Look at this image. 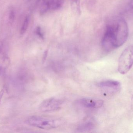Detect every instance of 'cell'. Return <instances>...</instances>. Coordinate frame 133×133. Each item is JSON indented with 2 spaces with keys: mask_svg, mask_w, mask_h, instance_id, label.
I'll use <instances>...</instances> for the list:
<instances>
[{
  "mask_svg": "<svg viewBox=\"0 0 133 133\" xmlns=\"http://www.w3.org/2000/svg\"><path fill=\"white\" fill-rule=\"evenodd\" d=\"M129 33L125 20L120 17L114 18L106 27L102 41V48L109 52L122 46L128 39Z\"/></svg>",
  "mask_w": 133,
  "mask_h": 133,
  "instance_id": "cell-1",
  "label": "cell"
},
{
  "mask_svg": "<svg viewBox=\"0 0 133 133\" xmlns=\"http://www.w3.org/2000/svg\"><path fill=\"white\" fill-rule=\"evenodd\" d=\"M26 123L30 125L44 130H50L57 128L61 124V121L58 119L48 118L39 116L29 117Z\"/></svg>",
  "mask_w": 133,
  "mask_h": 133,
  "instance_id": "cell-2",
  "label": "cell"
},
{
  "mask_svg": "<svg viewBox=\"0 0 133 133\" xmlns=\"http://www.w3.org/2000/svg\"><path fill=\"white\" fill-rule=\"evenodd\" d=\"M133 64V44L127 47L122 52L119 60L118 71L120 74L129 72Z\"/></svg>",
  "mask_w": 133,
  "mask_h": 133,
  "instance_id": "cell-3",
  "label": "cell"
},
{
  "mask_svg": "<svg viewBox=\"0 0 133 133\" xmlns=\"http://www.w3.org/2000/svg\"><path fill=\"white\" fill-rule=\"evenodd\" d=\"M62 104V102L61 100L51 98L43 102L40 106V109L44 112L55 111L60 108Z\"/></svg>",
  "mask_w": 133,
  "mask_h": 133,
  "instance_id": "cell-4",
  "label": "cell"
},
{
  "mask_svg": "<svg viewBox=\"0 0 133 133\" xmlns=\"http://www.w3.org/2000/svg\"><path fill=\"white\" fill-rule=\"evenodd\" d=\"M76 104L80 107L85 108L97 109L102 107L104 104V101L101 100L83 98L78 100Z\"/></svg>",
  "mask_w": 133,
  "mask_h": 133,
  "instance_id": "cell-5",
  "label": "cell"
},
{
  "mask_svg": "<svg viewBox=\"0 0 133 133\" xmlns=\"http://www.w3.org/2000/svg\"><path fill=\"white\" fill-rule=\"evenodd\" d=\"M61 1L59 0H43L41 6V11L44 13L51 9L60 7Z\"/></svg>",
  "mask_w": 133,
  "mask_h": 133,
  "instance_id": "cell-6",
  "label": "cell"
},
{
  "mask_svg": "<svg viewBox=\"0 0 133 133\" xmlns=\"http://www.w3.org/2000/svg\"><path fill=\"white\" fill-rule=\"evenodd\" d=\"M98 86L102 88L118 91L120 89L121 84L118 81L108 80L100 82L98 84Z\"/></svg>",
  "mask_w": 133,
  "mask_h": 133,
  "instance_id": "cell-7",
  "label": "cell"
},
{
  "mask_svg": "<svg viewBox=\"0 0 133 133\" xmlns=\"http://www.w3.org/2000/svg\"><path fill=\"white\" fill-rule=\"evenodd\" d=\"M95 126V124L93 122L90 121L83 122L80 124L77 128L79 132H83L92 130Z\"/></svg>",
  "mask_w": 133,
  "mask_h": 133,
  "instance_id": "cell-8",
  "label": "cell"
},
{
  "mask_svg": "<svg viewBox=\"0 0 133 133\" xmlns=\"http://www.w3.org/2000/svg\"><path fill=\"white\" fill-rule=\"evenodd\" d=\"M29 24V18L26 17L25 19L22 27H21L20 30V34H23L25 33L27 30Z\"/></svg>",
  "mask_w": 133,
  "mask_h": 133,
  "instance_id": "cell-9",
  "label": "cell"
},
{
  "mask_svg": "<svg viewBox=\"0 0 133 133\" xmlns=\"http://www.w3.org/2000/svg\"><path fill=\"white\" fill-rule=\"evenodd\" d=\"M36 33L41 38H43L44 37V35L41 31V29L39 27H38L37 28L36 30Z\"/></svg>",
  "mask_w": 133,
  "mask_h": 133,
  "instance_id": "cell-10",
  "label": "cell"
},
{
  "mask_svg": "<svg viewBox=\"0 0 133 133\" xmlns=\"http://www.w3.org/2000/svg\"><path fill=\"white\" fill-rule=\"evenodd\" d=\"M15 17V12H14L13 10H12L11 12H10V13H9V20L10 21L12 22L14 20V18Z\"/></svg>",
  "mask_w": 133,
  "mask_h": 133,
  "instance_id": "cell-11",
  "label": "cell"
},
{
  "mask_svg": "<svg viewBox=\"0 0 133 133\" xmlns=\"http://www.w3.org/2000/svg\"><path fill=\"white\" fill-rule=\"evenodd\" d=\"M28 1L32 6H35L38 3L39 0H28Z\"/></svg>",
  "mask_w": 133,
  "mask_h": 133,
  "instance_id": "cell-12",
  "label": "cell"
},
{
  "mask_svg": "<svg viewBox=\"0 0 133 133\" xmlns=\"http://www.w3.org/2000/svg\"><path fill=\"white\" fill-rule=\"evenodd\" d=\"M4 93V90H2L0 91V102L1 101V100L2 98V96H3Z\"/></svg>",
  "mask_w": 133,
  "mask_h": 133,
  "instance_id": "cell-13",
  "label": "cell"
},
{
  "mask_svg": "<svg viewBox=\"0 0 133 133\" xmlns=\"http://www.w3.org/2000/svg\"><path fill=\"white\" fill-rule=\"evenodd\" d=\"M131 109L133 111V94L132 98V100H131Z\"/></svg>",
  "mask_w": 133,
  "mask_h": 133,
  "instance_id": "cell-14",
  "label": "cell"
},
{
  "mask_svg": "<svg viewBox=\"0 0 133 133\" xmlns=\"http://www.w3.org/2000/svg\"><path fill=\"white\" fill-rule=\"evenodd\" d=\"M74 2H75V3H77V2H79V0H72Z\"/></svg>",
  "mask_w": 133,
  "mask_h": 133,
  "instance_id": "cell-15",
  "label": "cell"
}]
</instances>
